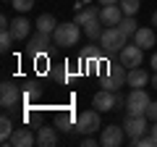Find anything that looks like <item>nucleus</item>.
Masks as SVG:
<instances>
[{
  "instance_id": "nucleus-1",
  "label": "nucleus",
  "mask_w": 157,
  "mask_h": 147,
  "mask_svg": "<svg viewBox=\"0 0 157 147\" xmlns=\"http://www.w3.org/2000/svg\"><path fill=\"white\" fill-rule=\"evenodd\" d=\"M100 45H102V50H105L107 55H115V53H121L128 45V37H126L118 26H107L105 32H102V37H100Z\"/></svg>"
},
{
  "instance_id": "nucleus-2",
  "label": "nucleus",
  "mask_w": 157,
  "mask_h": 147,
  "mask_svg": "<svg viewBox=\"0 0 157 147\" xmlns=\"http://www.w3.org/2000/svg\"><path fill=\"white\" fill-rule=\"evenodd\" d=\"M102 89H110V92H118L123 84H128V68L123 63H115V66H107V74L100 79Z\"/></svg>"
},
{
  "instance_id": "nucleus-3",
  "label": "nucleus",
  "mask_w": 157,
  "mask_h": 147,
  "mask_svg": "<svg viewBox=\"0 0 157 147\" xmlns=\"http://www.w3.org/2000/svg\"><path fill=\"white\" fill-rule=\"evenodd\" d=\"M52 37H55V45H60V47L76 45L78 42V24L76 21H60L58 29L52 32Z\"/></svg>"
},
{
  "instance_id": "nucleus-4",
  "label": "nucleus",
  "mask_w": 157,
  "mask_h": 147,
  "mask_svg": "<svg viewBox=\"0 0 157 147\" xmlns=\"http://www.w3.org/2000/svg\"><path fill=\"white\" fill-rule=\"evenodd\" d=\"M149 95L144 89H131V95L126 97V113L128 116H147V108H149Z\"/></svg>"
},
{
  "instance_id": "nucleus-5",
  "label": "nucleus",
  "mask_w": 157,
  "mask_h": 147,
  "mask_svg": "<svg viewBox=\"0 0 157 147\" xmlns=\"http://www.w3.org/2000/svg\"><path fill=\"white\" fill-rule=\"evenodd\" d=\"M123 102V97L118 95V92H110V89H100L94 97H92V105L100 110V113H105V110H113V108H118Z\"/></svg>"
},
{
  "instance_id": "nucleus-6",
  "label": "nucleus",
  "mask_w": 157,
  "mask_h": 147,
  "mask_svg": "<svg viewBox=\"0 0 157 147\" xmlns=\"http://www.w3.org/2000/svg\"><path fill=\"white\" fill-rule=\"evenodd\" d=\"M76 129L81 134H94L100 131V110H84L76 116Z\"/></svg>"
},
{
  "instance_id": "nucleus-7",
  "label": "nucleus",
  "mask_w": 157,
  "mask_h": 147,
  "mask_svg": "<svg viewBox=\"0 0 157 147\" xmlns=\"http://www.w3.org/2000/svg\"><path fill=\"white\" fill-rule=\"evenodd\" d=\"M126 142V129L123 126H105L102 129V134H100V145L102 147H121Z\"/></svg>"
},
{
  "instance_id": "nucleus-8",
  "label": "nucleus",
  "mask_w": 157,
  "mask_h": 147,
  "mask_svg": "<svg viewBox=\"0 0 157 147\" xmlns=\"http://www.w3.org/2000/svg\"><path fill=\"white\" fill-rule=\"evenodd\" d=\"M18 102H21V95H18L16 84L13 81H3V87H0V105H3V110H11Z\"/></svg>"
},
{
  "instance_id": "nucleus-9",
  "label": "nucleus",
  "mask_w": 157,
  "mask_h": 147,
  "mask_svg": "<svg viewBox=\"0 0 157 147\" xmlns=\"http://www.w3.org/2000/svg\"><path fill=\"white\" fill-rule=\"evenodd\" d=\"M147 116H126V121H123V129H126V134L134 139V137H141V134H147L149 131V126H147Z\"/></svg>"
},
{
  "instance_id": "nucleus-10",
  "label": "nucleus",
  "mask_w": 157,
  "mask_h": 147,
  "mask_svg": "<svg viewBox=\"0 0 157 147\" xmlns=\"http://www.w3.org/2000/svg\"><path fill=\"white\" fill-rule=\"evenodd\" d=\"M52 42H55V37H52V34H47V32H37L32 40H29V53H32V55H45V53L50 50Z\"/></svg>"
},
{
  "instance_id": "nucleus-11",
  "label": "nucleus",
  "mask_w": 157,
  "mask_h": 147,
  "mask_svg": "<svg viewBox=\"0 0 157 147\" xmlns=\"http://www.w3.org/2000/svg\"><path fill=\"white\" fill-rule=\"evenodd\" d=\"M141 58H144V47H139L136 42H134V45H126L123 50H121V63H123L126 68L141 66Z\"/></svg>"
},
{
  "instance_id": "nucleus-12",
  "label": "nucleus",
  "mask_w": 157,
  "mask_h": 147,
  "mask_svg": "<svg viewBox=\"0 0 157 147\" xmlns=\"http://www.w3.org/2000/svg\"><path fill=\"white\" fill-rule=\"evenodd\" d=\"M126 13H123V8L118 6H102L100 8V21L105 24V26H118V24H121V18H123Z\"/></svg>"
},
{
  "instance_id": "nucleus-13",
  "label": "nucleus",
  "mask_w": 157,
  "mask_h": 147,
  "mask_svg": "<svg viewBox=\"0 0 157 147\" xmlns=\"http://www.w3.org/2000/svg\"><path fill=\"white\" fill-rule=\"evenodd\" d=\"M8 145H13V147H34L37 145V137L32 134V129H24L21 126V129H13Z\"/></svg>"
},
{
  "instance_id": "nucleus-14",
  "label": "nucleus",
  "mask_w": 157,
  "mask_h": 147,
  "mask_svg": "<svg viewBox=\"0 0 157 147\" xmlns=\"http://www.w3.org/2000/svg\"><path fill=\"white\" fill-rule=\"evenodd\" d=\"M147 81H152L149 71L141 66L136 68H128V87H134V89H139V87H147Z\"/></svg>"
},
{
  "instance_id": "nucleus-15",
  "label": "nucleus",
  "mask_w": 157,
  "mask_h": 147,
  "mask_svg": "<svg viewBox=\"0 0 157 147\" xmlns=\"http://www.w3.org/2000/svg\"><path fill=\"white\" fill-rule=\"evenodd\" d=\"M29 32H32V21H29V18L16 16V18L11 21V34L16 37V40H26V37H29Z\"/></svg>"
},
{
  "instance_id": "nucleus-16",
  "label": "nucleus",
  "mask_w": 157,
  "mask_h": 147,
  "mask_svg": "<svg viewBox=\"0 0 157 147\" xmlns=\"http://www.w3.org/2000/svg\"><path fill=\"white\" fill-rule=\"evenodd\" d=\"M134 42H136L139 47H144V50H149V47L155 45V29L139 26V29H136V34H134Z\"/></svg>"
},
{
  "instance_id": "nucleus-17",
  "label": "nucleus",
  "mask_w": 157,
  "mask_h": 147,
  "mask_svg": "<svg viewBox=\"0 0 157 147\" xmlns=\"http://www.w3.org/2000/svg\"><path fill=\"white\" fill-rule=\"evenodd\" d=\"M37 145H39V147H52V145H58L55 129H52V126H39V131H37Z\"/></svg>"
},
{
  "instance_id": "nucleus-18",
  "label": "nucleus",
  "mask_w": 157,
  "mask_h": 147,
  "mask_svg": "<svg viewBox=\"0 0 157 147\" xmlns=\"http://www.w3.org/2000/svg\"><path fill=\"white\" fill-rule=\"evenodd\" d=\"M94 18H100V8L86 6V8H81V11H76V18H73V21H76L78 26H86V24L94 21Z\"/></svg>"
},
{
  "instance_id": "nucleus-19",
  "label": "nucleus",
  "mask_w": 157,
  "mask_h": 147,
  "mask_svg": "<svg viewBox=\"0 0 157 147\" xmlns=\"http://www.w3.org/2000/svg\"><path fill=\"white\" fill-rule=\"evenodd\" d=\"M58 29V18L52 16V13H42V16L37 18V32H47V34H52Z\"/></svg>"
},
{
  "instance_id": "nucleus-20",
  "label": "nucleus",
  "mask_w": 157,
  "mask_h": 147,
  "mask_svg": "<svg viewBox=\"0 0 157 147\" xmlns=\"http://www.w3.org/2000/svg\"><path fill=\"white\" fill-rule=\"evenodd\" d=\"M118 29H121L126 37H134L136 29H139V24H136V18H134V16H123V18H121V24H118Z\"/></svg>"
},
{
  "instance_id": "nucleus-21",
  "label": "nucleus",
  "mask_w": 157,
  "mask_h": 147,
  "mask_svg": "<svg viewBox=\"0 0 157 147\" xmlns=\"http://www.w3.org/2000/svg\"><path fill=\"white\" fill-rule=\"evenodd\" d=\"M102 32H105V29H102V21H100V18H94V21H89V24L84 26V34L89 37V40H100Z\"/></svg>"
},
{
  "instance_id": "nucleus-22",
  "label": "nucleus",
  "mask_w": 157,
  "mask_h": 147,
  "mask_svg": "<svg viewBox=\"0 0 157 147\" xmlns=\"http://www.w3.org/2000/svg\"><path fill=\"white\" fill-rule=\"evenodd\" d=\"M11 134H13V124H11L8 116H3V118H0V139H3V145H8Z\"/></svg>"
},
{
  "instance_id": "nucleus-23",
  "label": "nucleus",
  "mask_w": 157,
  "mask_h": 147,
  "mask_svg": "<svg viewBox=\"0 0 157 147\" xmlns=\"http://www.w3.org/2000/svg\"><path fill=\"white\" fill-rule=\"evenodd\" d=\"M13 42H16V37L11 34V29H3V34H0V50H3V53H11Z\"/></svg>"
},
{
  "instance_id": "nucleus-24",
  "label": "nucleus",
  "mask_w": 157,
  "mask_h": 147,
  "mask_svg": "<svg viewBox=\"0 0 157 147\" xmlns=\"http://www.w3.org/2000/svg\"><path fill=\"white\" fill-rule=\"evenodd\" d=\"M131 145H134V147H157V139L152 134H141V137H134Z\"/></svg>"
},
{
  "instance_id": "nucleus-25",
  "label": "nucleus",
  "mask_w": 157,
  "mask_h": 147,
  "mask_svg": "<svg viewBox=\"0 0 157 147\" xmlns=\"http://www.w3.org/2000/svg\"><path fill=\"white\" fill-rule=\"evenodd\" d=\"M118 6L123 8V13H126V16H134V13L139 11V0H121Z\"/></svg>"
},
{
  "instance_id": "nucleus-26",
  "label": "nucleus",
  "mask_w": 157,
  "mask_h": 147,
  "mask_svg": "<svg viewBox=\"0 0 157 147\" xmlns=\"http://www.w3.org/2000/svg\"><path fill=\"white\" fill-rule=\"evenodd\" d=\"M81 55H84L89 63H97V61H102V53L97 50V47H84V50H81Z\"/></svg>"
},
{
  "instance_id": "nucleus-27",
  "label": "nucleus",
  "mask_w": 157,
  "mask_h": 147,
  "mask_svg": "<svg viewBox=\"0 0 157 147\" xmlns=\"http://www.w3.org/2000/svg\"><path fill=\"white\" fill-rule=\"evenodd\" d=\"M11 6L16 8L18 13H26V11H32V8H34V0H13Z\"/></svg>"
},
{
  "instance_id": "nucleus-28",
  "label": "nucleus",
  "mask_w": 157,
  "mask_h": 147,
  "mask_svg": "<svg viewBox=\"0 0 157 147\" xmlns=\"http://www.w3.org/2000/svg\"><path fill=\"white\" fill-rule=\"evenodd\" d=\"M58 126H60L63 131H71V116H68V113H63L60 118H58Z\"/></svg>"
},
{
  "instance_id": "nucleus-29",
  "label": "nucleus",
  "mask_w": 157,
  "mask_h": 147,
  "mask_svg": "<svg viewBox=\"0 0 157 147\" xmlns=\"http://www.w3.org/2000/svg\"><path fill=\"white\" fill-rule=\"evenodd\" d=\"M147 118L157 121V102H149V108H147Z\"/></svg>"
},
{
  "instance_id": "nucleus-30",
  "label": "nucleus",
  "mask_w": 157,
  "mask_h": 147,
  "mask_svg": "<svg viewBox=\"0 0 157 147\" xmlns=\"http://www.w3.org/2000/svg\"><path fill=\"white\" fill-rule=\"evenodd\" d=\"M81 145H84V147H94V145H100V139H94V137H89V134H86L84 139H81Z\"/></svg>"
},
{
  "instance_id": "nucleus-31",
  "label": "nucleus",
  "mask_w": 157,
  "mask_h": 147,
  "mask_svg": "<svg viewBox=\"0 0 157 147\" xmlns=\"http://www.w3.org/2000/svg\"><path fill=\"white\" fill-rule=\"evenodd\" d=\"M0 29H11V21H8V16H0Z\"/></svg>"
},
{
  "instance_id": "nucleus-32",
  "label": "nucleus",
  "mask_w": 157,
  "mask_h": 147,
  "mask_svg": "<svg viewBox=\"0 0 157 147\" xmlns=\"http://www.w3.org/2000/svg\"><path fill=\"white\" fill-rule=\"evenodd\" d=\"M149 134H152V137H155V139H157V121H155V126H152V129H149Z\"/></svg>"
},
{
  "instance_id": "nucleus-33",
  "label": "nucleus",
  "mask_w": 157,
  "mask_h": 147,
  "mask_svg": "<svg viewBox=\"0 0 157 147\" xmlns=\"http://www.w3.org/2000/svg\"><path fill=\"white\" fill-rule=\"evenodd\" d=\"M100 3H105V6H115V3H121V0H100Z\"/></svg>"
},
{
  "instance_id": "nucleus-34",
  "label": "nucleus",
  "mask_w": 157,
  "mask_h": 147,
  "mask_svg": "<svg viewBox=\"0 0 157 147\" xmlns=\"http://www.w3.org/2000/svg\"><path fill=\"white\" fill-rule=\"evenodd\" d=\"M152 68H155V71H157V53H155V55H152Z\"/></svg>"
},
{
  "instance_id": "nucleus-35",
  "label": "nucleus",
  "mask_w": 157,
  "mask_h": 147,
  "mask_svg": "<svg viewBox=\"0 0 157 147\" xmlns=\"http://www.w3.org/2000/svg\"><path fill=\"white\" fill-rule=\"evenodd\" d=\"M152 26H157V11L152 13Z\"/></svg>"
},
{
  "instance_id": "nucleus-36",
  "label": "nucleus",
  "mask_w": 157,
  "mask_h": 147,
  "mask_svg": "<svg viewBox=\"0 0 157 147\" xmlns=\"http://www.w3.org/2000/svg\"><path fill=\"white\" fill-rule=\"evenodd\" d=\"M152 87L157 89V71H155V76H152Z\"/></svg>"
},
{
  "instance_id": "nucleus-37",
  "label": "nucleus",
  "mask_w": 157,
  "mask_h": 147,
  "mask_svg": "<svg viewBox=\"0 0 157 147\" xmlns=\"http://www.w3.org/2000/svg\"><path fill=\"white\" fill-rule=\"evenodd\" d=\"M81 3H92V0H81Z\"/></svg>"
},
{
  "instance_id": "nucleus-38",
  "label": "nucleus",
  "mask_w": 157,
  "mask_h": 147,
  "mask_svg": "<svg viewBox=\"0 0 157 147\" xmlns=\"http://www.w3.org/2000/svg\"><path fill=\"white\" fill-rule=\"evenodd\" d=\"M3 3H13V0H3Z\"/></svg>"
}]
</instances>
